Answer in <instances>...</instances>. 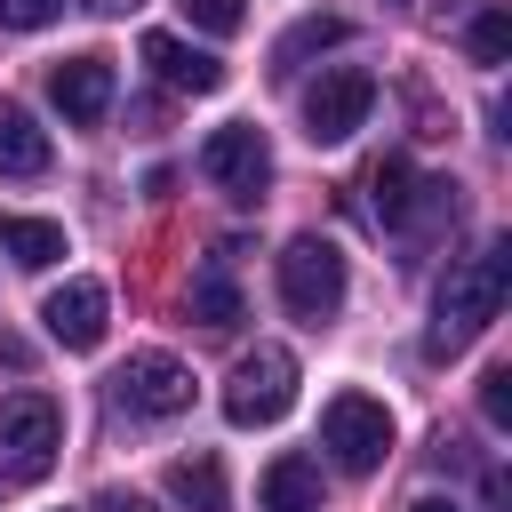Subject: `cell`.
Segmentation results:
<instances>
[{
	"mask_svg": "<svg viewBox=\"0 0 512 512\" xmlns=\"http://www.w3.org/2000/svg\"><path fill=\"white\" fill-rule=\"evenodd\" d=\"M280 304L296 320H312V328L336 320V304H344V248L320 240V232H296L280 248Z\"/></svg>",
	"mask_w": 512,
	"mask_h": 512,
	"instance_id": "cell-2",
	"label": "cell"
},
{
	"mask_svg": "<svg viewBox=\"0 0 512 512\" xmlns=\"http://www.w3.org/2000/svg\"><path fill=\"white\" fill-rule=\"evenodd\" d=\"M320 440H328V456L344 472H376L392 456V408L368 400V392H336L328 416H320Z\"/></svg>",
	"mask_w": 512,
	"mask_h": 512,
	"instance_id": "cell-5",
	"label": "cell"
},
{
	"mask_svg": "<svg viewBox=\"0 0 512 512\" xmlns=\"http://www.w3.org/2000/svg\"><path fill=\"white\" fill-rule=\"evenodd\" d=\"M504 288H512V248H504V240H488L480 256L448 264V280H440V296H432V352H464V344L504 312Z\"/></svg>",
	"mask_w": 512,
	"mask_h": 512,
	"instance_id": "cell-1",
	"label": "cell"
},
{
	"mask_svg": "<svg viewBox=\"0 0 512 512\" xmlns=\"http://www.w3.org/2000/svg\"><path fill=\"white\" fill-rule=\"evenodd\" d=\"M480 416H488L496 432L512 424V368H488V376H480Z\"/></svg>",
	"mask_w": 512,
	"mask_h": 512,
	"instance_id": "cell-19",
	"label": "cell"
},
{
	"mask_svg": "<svg viewBox=\"0 0 512 512\" xmlns=\"http://www.w3.org/2000/svg\"><path fill=\"white\" fill-rule=\"evenodd\" d=\"M48 168V128L24 104H0V176H40Z\"/></svg>",
	"mask_w": 512,
	"mask_h": 512,
	"instance_id": "cell-13",
	"label": "cell"
},
{
	"mask_svg": "<svg viewBox=\"0 0 512 512\" xmlns=\"http://www.w3.org/2000/svg\"><path fill=\"white\" fill-rule=\"evenodd\" d=\"M480 496H488V512H512V472H488Z\"/></svg>",
	"mask_w": 512,
	"mask_h": 512,
	"instance_id": "cell-22",
	"label": "cell"
},
{
	"mask_svg": "<svg viewBox=\"0 0 512 512\" xmlns=\"http://www.w3.org/2000/svg\"><path fill=\"white\" fill-rule=\"evenodd\" d=\"M368 112H376V80L360 64H328L304 88V136L312 144H344L352 128H368Z\"/></svg>",
	"mask_w": 512,
	"mask_h": 512,
	"instance_id": "cell-6",
	"label": "cell"
},
{
	"mask_svg": "<svg viewBox=\"0 0 512 512\" xmlns=\"http://www.w3.org/2000/svg\"><path fill=\"white\" fill-rule=\"evenodd\" d=\"M296 408V352L288 344H256L232 360L224 376V416L232 424H280Z\"/></svg>",
	"mask_w": 512,
	"mask_h": 512,
	"instance_id": "cell-3",
	"label": "cell"
},
{
	"mask_svg": "<svg viewBox=\"0 0 512 512\" xmlns=\"http://www.w3.org/2000/svg\"><path fill=\"white\" fill-rule=\"evenodd\" d=\"M168 496L184 512H224V464L216 456H176L168 464Z\"/></svg>",
	"mask_w": 512,
	"mask_h": 512,
	"instance_id": "cell-15",
	"label": "cell"
},
{
	"mask_svg": "<svg viewBox=\"0 0 512 512\" xmlns=\"http://www.w3.org/2000/svg\"><path fill=\"white\" fill-rule=\"evenodd\" d=\"M112 400H120L128 416H176V408H192V368L168 360V352H136V360L112 376Z\"/></svg>",
	"mask_w": 512,
	"mask_h": 512,
	"instance_id": "cell-8",
	"label": "cell"
},
{
	"mask_svg": "<svg viewBox=\"0 0 512 512\" xmlns=\"http://www.w3.org/2000/svg\"><path fill=\"white\" fill-rule=\"evenodd\" d=\"M56 8L64 0H0V32H40V24H56Z\"/></svg>",
	"mask_w": 512,
	"mask_h": 512,
	"instance_id": "cell-21",
	"label": "cell"
},
{
	"mask_svg": "<svg viewBox=\"0 0 512 512\" xmlns=\"http://www.w3.org/2000/svg\"><path fill=\"white\" fill-rule=\"evenodd\" d=\"M144 64H152V80L176 88V96H216V88H224V64H216L208 48H192V40H176V32H144Z\"/></svg>",
	"mask_w": 512,
	"mask_h": 512,
	"instance_id": "cell-11",
	"label": "cell"
},
{
	"mask_svg": "<svg viewBox=\"0 0 512 512\" xmlns=\"http://www.w3.org/2000/svg\"><path fill=\"white\" fill-rule=\"evenodd\" d=\"M192 320H200V328H216V336H224V328H240V288H232L224 272H200V280H192Z\"/></svg>",
	"mask_w": 512,
	"mask_h": 512,
	"instance_id": "cell-16",
	"label": "cell"
},
{
	"mask_svg": "<svg viewBox=\"0 0 512 512\" xmlns=\"http://www.w3.org/2000/svg\"><path fill=\"white\" fill-rule=\"evenodd\" d=\"M96 512H152L144 496H128V488H112V496H96Z\"/></svg>",
	"mask_w": 512,
	"mask_h": 512,
	"instance_id": "cell-23",
	"label": "cell"
},
{
	"mask_svg": "<svg viewBox=\"0 0 512 512\" xmlns=\"http://www.w3.org/2000/svg\"><path fill=\"white\" fill-rule=\"evenodd\" d=\"M40 320H48V336H56L64 352H96V344H104V320H112V296H104V280H64V288L40 304Z\"/></svg>",
	"mask_w": 512,
	"mask_h": 512,
	"instance_id": "cell-10",
	"label": "cell"
},
{
	"mask_svg": "<svg viewBox=\"0 0 512 512\" xmlns=\"http://www.w3.org/2000/svg\"><path fill=\"white\" fill-rule=\"evenodd\" d=\"M464 48H472L480 64H504V56H512V16H504V8H480L472 32H464Z\"/></svg>",
	"mask_w": 512,
	"mask_h": 512,
	"instance_id": "cell-17",
	"label": "cell"
},
{
	"mask_svg": "<svg viewBox=\"0 0 512 512\" xmlns=\"http://www.w3.org/2000/svg\"><path fill=\"white\" fill-rule=\"evenodd\" d=\"M56 448H64V416L48 392L0 400V480H48Z\"/></svg>",
	"mask_w": 512,
	"mask_h": 512,
	"instance_id": "cell-4",
	"label": "cell"
},
{
	"mask_svg": "<svg viewBox=\"0 0 512 512\" xmlns=\"http://www.w3.org/2000/svg\"><path fill=\"white\" fill-rule=\"evenodd\" d=\"M200 168H208L216 192H232V200H264V184H272V144H264V128L232 120V128H216V136L200 144Z\"/></svg>",
	"mask_w": 512,
	"mask_h": 512,
	"instance_id": "cell-7",
	"label": "cell"
},
{
	"mask_svg": "<svg viewBox=\"0 0 512 512\" xmlns=\"http://www.w3.org/2000/svg\"><path fill=\"white\" fill-rule=\"evenodd\" d=\"M184 16H192L200 32H240V16H248V0H184Z\"/></svg>",
	"mask_w": 512,
	"mask_h": 512,
	"instance_id": "cell-20",
	"label": "cell"
},
{
	"mask_svg": "<svg viewBox=\"0 0 512 512\" xmlns=\"http://www.w3.org/2000/svg\"><path fill=\"white\" fill-rule=\"evenodd\" d=\"M96 16H128V8H144V0H88Z\"/></svg>",
	"mask_w": 512,
	"mask_h": 512,
	"instance_id": "cell-25",
	"label": "cell"
},
{
	"mask_svg": "<svg viewBox=\"0 0 512 512\" xmlns=\"http://www.w3.org/2000/svg\"><path fill=\"white\" fill-rule=\"evenodd\" d=\"M328 40H344V16H304V24H296V32L280 40V48H272V64L288 72V64H296L304 48H328Z\"/></svg>",
	"mask_w": 512,
	"mask_h": 512,
	"instance_id": "cell-18",
	"label": "cell"
},
{
	"mask_svg": "<svg viewBox=\"0 0 512 512\" xmlns=\"http://www.w3.org/2000/svg\"><path fill=\"white\" fill-rule=\"evenodd\" d=\"M48 104L72 128H96L112 112V56H64V64H48Z\"/></svg>",
	"mask_w": 512,
	"mask_h": 512,
	"instance_id": "cell-9",
	"label": "cell"
},
{
	"mask_svg": "<svg viewBox=\"0 0 512 512\" xmlns=\"http://www.w3.org/2000/svg\"><path fill=\"white\" fill-rule=\"evenodd\" d=\"M408 512H464V504H448V496H416Z\"/></svg>",
	"mask_w": 512,
	"mask_h": 512,
	"instance_id": "cell-24",
	"label": "cell"
},
{
	"mask_svg": "<svg viewBox=\"0 0 512 512\" xmlns=\"http://www.w3.org/2000/svg\"><path fill=\"white\" fill-rule=\"evenodd\" d=\"M0 248H8V264H24V272H48V264L64 256V224H48V216H0Z\"/></svg>",
	"mask_w": 512,
	"mask_h": 512,
	"instance_id": "cell-14",
	"label": "cell"
},
{
	"mask_svg": "<svg viewBox=\"0 0 512 512\" xmlns=\"http://www.w3.org/2000/svg\"><path fill=\"white\" fill-rule=\"evenodd\" d=\"M256 512H320V464L312 456H272L256 480Z\"/></svg>",
	"mask_w": 512,
	"mask_h": 512,
	"instance_id": "cell-12",
	"label": "cell"
}]
</instances>
